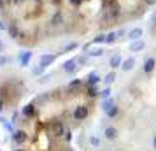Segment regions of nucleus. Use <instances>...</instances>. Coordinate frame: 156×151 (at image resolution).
<instances>
[{
	"instance_id": "obj_2",
	"label": "nucleus",
	"mask_w": 156,
	"mask_h": 151,
	"mask_svg": "<svg viewBox=\"0 0 156 151\" xmlns=\"http://www.w3.org/2000/svg\"><path fill=\"white\" fill-rule=\"evenodd\" d=\"M49 127H51V134H53L55 137H62L65 134V127H63V123L62 121H56V120H55Z\"/></svg>"
},
{
	"instance_id": "obj_9",
	"label": "nucleus",
	"mask_w": 156,
	"mask_h": 151,
	"mask_svg": "<svg viewBox=\"0 0 156 151\" xmlns=\"http://www.w3.org/2000/svg\"><path fill=\"white\" fill-rule=\"evenodd\" d=\"M7 32H9V35L12 37V39H18V37H20V28H18V25H16V23H12V25L9 27Z\"/></svg>"
},
{
	"instance_id": "obj_23",
	"label": "nucleus",
	"mask_w": 156,
	"mask_h": 151,
	"mask_svg": "<svg viewBox=\"0 0 156 151\" xmlns=\"http://www.w3.org/2000/svg\"><path fill=\"white\" fill-rule=\"evenodd\" d=\"M27 0H12V5H16V7H20V5H23Z\"/></svg>"
},
{
	"instance_id": "obj_11",
	"label": "nucleus",
	"mask_w": 156,
	"mask_h": 151,
	"mask_svg": "<svg viewBox=\"0 0 156 151\" xmlns=\"http://www.w3.org/2000/svg\"><path fill=\"white\" fill-rule=\"evenodd\" d=\"M63 70L65 72H76L77 70V65H76V60H70L63 65Z\"/></svg>"
},
{
	"instance_id": "obj_33",
	"label": "nucleus",
	"mask_w": 156,
	"mask_h": 151,
	"mask_svg": "<svg viewBox=\"0 0 156 151\" xmlns=\"http://www.w3.org/2000/svg\"><path fill=\"white\" fill-rule=\"evenodd\" d=\"M5 7V2H4V0H0V9H4Z\"/></svg>"
},
{
	"instance_id": "obj_7",
	"label": "nucleus",
	"mask_w": 156,
	"mask_h": 151,
	"mask_svg": "<svg viewBox=\"0 0 156 151\" xmlns=\"http://www.w3.org/2000/svg\"><path fill=\"white\" fill-rule=\"evenodd\" d=\"M23 114H25V118H34L35 116V106L34 104H28L27 107L23 109Z\"/></svg>"
},
{
	"instance_id": "obj_14",
	"label": "nucleus",
	"mask_w": 156,
	"mask_h": 151,
	"mask_svg": "<svg viewBox=\"0 0 156 151\" xmlns=\"http://www.w3.org/2000/svg\"><path fill=\"white\" fill-rule=\"evenodd\" d=\"M135 65V60L133 58H128V60H125V63H123V70H132Z\"/></svg>"
},
{
	"instance_id": "obj_25",
	"label": "nucleus",
	"mask_w": 156,
	"mask_h": 151,
	"mask_svg": "<svg viewBox=\"0 0 156 151\" xmlns=\"http://www.w3.org/2000/svg\"><path fill=\"white\" fill-rule=\"evenodd\" d=\"M63 137H65V141H67V142H70V139H72L70 132H65V134H63Z\"/></svg>"
},
{
	"instance_id": "obj_3",
	"label": "nucleus",
	"mask_w": 156,
	"mask_h": 151,
	"mask_svg": "<svg viewBox=\"0 0 156 151\" xmlns=\"http://www.w3.org/2000/svg\"><path fill=\"white\" fill-rule=\"evenodd\" d=\"M27 139H28V134H27L25 130H16L14 134H12V141H14L16 144H25Z\"/></svg>"
},
{
	"instance_id": "obj_17",
	"label": "nucleus",
	"mask_w": 156,
	"mask_h": 151,
	"mask_svg": "<svg viewBox=\"0 0 156 151\" xmlns=\"http://www.w3.org/2000/svg\"><path fill=\"white\" fill-rule=\"evenodd\" d=\"M30 58H32V53H30V51H28V53H23L21 56H20V60H21V65H27V63L30 62Z\"/></svg>"
},
{
	"instance_id": "obj_5",
	"label": "nucleus",
	"mask_w": 156,
	"mask_h": 151,
	"mask_svg": "<svg viewBox=\"0 0 156 151\" xmlns=\"http://www.w3.org/2000/svg\"><path fill=\"white\" fill-rule=\"evenodd\" d=\"M154 67H156V60L154 58H147L146 63H144V72L146 74H151V72L154 70Z\"/></svg>"
},
{
	"instance_id": "obj_1",
	"label": "nucleus",
	"mask_w": 156,
	"mask_h": 151,
	"mask_svg": "<svg viewBox=\"0 0 156 151\" xmlns=\"http://www.w3.org/2000/svg\"><path fill=\"white\" fill-rule=\"evenodd\" d=\"M88 114H90V107H88V106H77L76 111H74V120L83 121V120L88 118Z\"/></svg>"
},
{
	"instance_id": "obj_13",
	"label": "nucleus",
	"mask_w": 156,
	"mask_h": 151,
	"mask_svg": "<svg viewBox=\"0 0 156 151\" xmlns=\"http://www.w3.org/2000/svg\"><path fill=\"white\" fill-rule=\"evenodd\" d=\"M98 81H100L98 74H97V72H91V74H90V77H88V84H91V86H95V84H97Z\"/></svg>"
},
{
	"instance_id": "obj_22",
	"label": "nucleus",
	"mask_w": 156,
	"mask_h": 151,
	"mask_svg": "<svg viewBox=\"0 0 156 151\" xmlns=\"http://www.w3.org/2000/svg\"><path fill=\"white\" fill-rule=\"evenodd\" d=\"M114 41H116V34H111V35H107V37H105V42H107V44L114 42Z\"/></svg>"
},
{
	"instance_id": "obj_30",
	"label": "nucleus",
	"mask_w": 156,
	"mask_h": 151,
	"mask_svg": "<svg viewBox=\"0 0 156 151\" xmlns=\"http://www.w3.org/2000/svg\"><path fill=\"white\" fill-rule=\"evenodd\" d=\"M91 144H93V146H98V139H95V137H91Z\"/></svg>"
},
{
	"instance_id": "obj_29",
	"label": "nucleus",
	"mask_w": 156,
	"mask_h": 151,
	"mask_svg": "<svg viewBox=\"0 0 156 151\" xmlns=\"http://www.w3.org/2000/svg\"><path fill=\"white\" fill-rule=\"evenodd\" d=\"M51 2H53V5H62L63 0H51Z\"/></svg>"
},
{
	"instance_id": "obj_37",
	"label": "nucleus",
	"mask_w": 156,
	"mask_h": 151,
	"mask_svg": "<svg viewBox=\"0 0 156 151\" xmlns=\"http://www.w3.org/2000/svg\"><path fill=\"white\" fill-rule=\"evenodd\" d=\"M0 51H2V42H0Z\"/></svg>"
},
{
	"instance_id": "obj_8",
	"label": "nucleus",
	"mask_w": 156,
	"mask_h": 151,
	"mask_svg": "<svg viewBox=\"0 0 156 151\" xmlns=\"http://www.w3.org/2000/svg\"><path fill=\"white\" fill-rule=\"evenodd\" d=\"M105 139H109V141L118 139V130L114 128V127H109V128H105Z\"/></svg>"
},
{
	"instance_id": "obj_15",
	"label": "nucleus",
	"mask_w": 156,
	"mask_h": 151,
	"mask_svg": "<svg viewBox=\"0 0 156 151\" xmlns=\"http://www.w3.org/2000/svg\"><path fill=\"white\" fill-rule=\"evenodd\" d=\"M119 65H121V56L119 55H114V56L111 58V67L116 69V67H119Z\"/></svg>"
},
{
	"instance_id": "obj_20",
	"label": "nucleus",
	"mask_w": 156,
	"mask_h": 151,
	"mask_svg": "<svg viewBox=\"0 0 156 151\" xmlns=\"http://www.w3.org/2000/svg\"><path fill=\"white\" fill-rule=\"evenodd\" d=\"M83 2H84V0H69V4H70L72 7H79Z\"/></svg>"
},
{
	"instance_id": "obj_28",
	"label": "nucleus",
	"mask_w": 156,
	"mask_h": 151,
	"mask_svg": "<svg viewBox=\"0 0 156 151\" xmlns=\"http://www.w3.org/2000/svg\"><path fill=\"white\" fill-rule=\"evenodd\" d=\"M146 2V5H154L156 4V0H144Z\"/></svg>"
},
{
	"instance_id": "obj_26",
	"label": "nucleus",
	"mask_w": 156,
	"mask_h": 151,
	"mask_svg": "<svg viewBox=\"0 0 156 151\" xmlns=\"http://www.w3.org/2000/svg\"><path fill=\"white\" fill-rule=\"evenodd\" d=\"M90 55H91V56H100V55H102V49H97V51H91V53H90Z\"/></svg>"
},
{
	"instance_id": "obj_27",
	"label": "nucleus",
	"mask_w": 156,
	"mask_h": 151,
	"mask_svg": "<svg viewBox=\"0 0 156 151\" xmlns=\"http://www.w3.org/2000/svg\"><path fill=\"white\" fill-rule=\"evenodd\" d=\"M104 41H105V37H102V35H100V37H97V39H95L93 42L97 44V42H104Z\"/></svg>"
},
{
	"instance_id": "obj_35",
	"label": "nucleus",
	"mask_w": 156,
	"mask_h": 151,
	"mask_svg": "<svg viewBox=\"0 0 156 151\" xmlns=\"http://www.w3.org/2000/svg\"><path fill=\"white\" fill-rule=\"evenodd\" d=\"M34 2H37V4H39V2H42V0H34Z\"/></svg>"
},
{
	"instance_id": "obj_31",
	"label": "nucleus",
	"mask_w": 156,
	"mask_h": 151,
	"mask_svg": "<svg viewBox=\"0 0 156 151\" xmlns=\"http://www.w3.org/2000/svg\"><path fill=\"white\" fill-rule=\"evenodd\" d=\"M109 93H111V92H109V88H107V90H104V92H102V97H107Z\"/></svg>"
},
{
	"instance_id": "obj_6",
	"label": "nucleus",
	"mask_w": 156,
	"mask_h": 151,
	"mask_svg": "<svg viewBox=\"0 0 156 151\" xmlns=\"http://www.w3.org/2000/svg\"><path fill=\"white\" fill-rule=\"evenodd\" d=\"M55 55H44V56H41V60H39V65L41 67H48L49 63H53L55 62Z\"/></svg>"
},
{
	"instance_id": "obj_19",
	"label": "nucleus",
	"mask_w": 156,
	"mask_h": 151,
	"mask_svg": "<svg viewBox=\"0 0 156 151\" xmlns=\"http://www.w3.org/2000/svg\"><path fill=\"white\" fill-rule=\"evenodd\" d=\"M142 48H144V42L140 41V42H135V44H132V48H130V49H132V51H140Z\"/></svg>"
},
{
	"instance_id": "obj_36",
	"label": "nucleus",
	"mask_w": 156,
	"mask_h": 151,
	"mask_svg": "<svg viewBox=\"0 0 156 151\" xmlns=\"http://www.w3.org/2000/svg\"><path fill=\"white\" fill-rule=\"evenodd\" d=\"M16 151H27V149H16Z\"/></svg>"
},
{
	"instance_id": "obj_34",
	"label": "nucleus",
	"mask_w": 156,
	"mask_h": 151,
	"mask_svg": "<svg viewBox=\"0 0 156 151\" xmlns=\"http://www.w3.org/2000/svg\"><path fill=\"white\" fill-rule=\"evenodd\" d=\"M153 146H154V149H156V135H154V139H153Z\"/></svg>"
},
{
	"instance_id": "obj_21",
	"label": "nucleus",
	"mask_w": 156,
	"mask_h": 151,
	"mask_svg": "<svg viewBox=\"0 0 156 151\" xmlns=\"http://www.w3.org/2000/svg\"><path fill=\"white\" fill-rule=\"evenodd\" d=\"M114 77H116V74H114V72H111V74H107V76H105V83H112V81H114Z\"/></svg>"
},
{
	"instance_id": "obj_10",
	"label": "nucleus",
	"mask_w": 156,
	"mask_h": 151,
	"mask_svg": "<svg viewBox=\"0 0 156 151\" xmlns=\"http://www.w3.org/2000/svg\"><path fill=\"white\" fill-rule=\"evenodd\" d=\"M79 88H83V79H74L72 83H69V92H76Z\"/></svg>"
},
{
	"instance_id": "obj_24",
	"label": "nucleus",
	"mask_w": 156,
	"mask_h": 151,
	"mask_svg": "<svg viewBox=\"0 0 156 151\" xmlns=\"http://www.w3.org/2000/svg\"><path fill=\"white\" fill-rule=\"evenodd\" d=\"M9 60H11L9 56H0V65H4V63H9Z\"/></svg>"
},
{
	"instance_id": "obj_12",
	"label": "nucleus",
	"mask_w": 156,
	"mask_h": 151,
	"mask_svg": "<svg viewBox=\"0 0 156 151\" xmlns=\"http://www.w3.org/2000/svg\"><path fill=\"white\" fill-rule=\"evenodd\" d=\"M118 114H119V107L118 106H111V107L107 109V116L109 118H116Z\"/></svg>"
},
{
	"instance_id": "obj_18",
	"label": "nucleus",
	"mask_w": 156,
	"mask_h": 151,
	"mask_svg": "<svg viewBox=\"0 0 156 151\" xmlns=\"http://www.w3.org/2000/svg\"><path fill=\"white\" fill-rule=\"evenodd\" d=\"M140 35H142V30H140V28H135V30H132V34H130V39H139Z\"/></svg>"
},
{
	"instance_id": "obj_4",
	"label": "nucleus",
	"mask_w": 156,
	"mask_h": 151,
	"mask_svg": "<svg viewBox=\"0 0 156 151\" xmlns=\"http://www.w3.org/2000/svg\"><path fill=\"white\" fill-rule=\"evenodd\" d=\"M51 25L53 27H60V25H65V16H63V13L62 11H56L55 14L51 16Z\"/></svg>"
},
{
	"instance_id": "obj_16",
	"label": "nucleus",
	"mask_w": 156,
	"mask_h": 151,
	"mask_svg": "<svg viewBox=\"0 0 156 151\" xmlns=\"http://www.w3.org/2000/svg\"><path fill=\"white\" fill-rule=\"evenodd\" d=\"M86 92H88V97H91V99H95V97H97V95H98V90H97V88L95 86H91V84H88V90H86Z\"/></svg>"
},
{
	"instance_id": "obj_32",
	"label": "nucleus",
	"mask_w": 156,
	"mask_h": 151,
	"mask_svg": "<svg viewBox=\"0 0 156 151\" xmlns=\"http://www.w3.org/2000/svg\"><path fill=\"white\" fill-rule=\"evenodd\" d=\"M2 111H4V100L0 99V113H2Z\"/></svg>"
}]
</instances>
